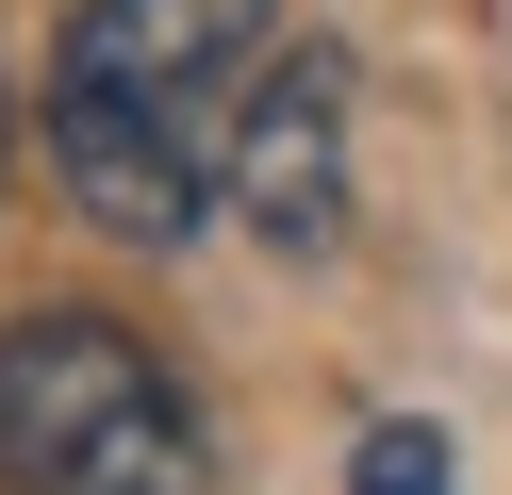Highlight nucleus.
<instances>
[{
    "label": "nucleus",
    "instance_id": "1",
    "mask_svg": "<svg viewBox=\"0 0 512 495\" xmlns=\"http://www.w3.org/2000/svg\"><path fill=\"white\" fill-rule=\"evenodd\" d=\"M281 17L265 0H67L50 33V182L116 231V248H182L232 182V116L265 83Z\"/></svg>",
    "mask_w": 512,
    "mask_h": 495
},
{
    "label": "nucleus",
    "instance_id": "2",
    "mask_svg": "<svg viewBox=\"0 0 512 495\" xmlns=\"http://www.w3.org/2000/svg\"><path fill=\"white\" fill-rule=\"evenodd\" d=\"M0 495H215V413L133 314L0 330Z\"/></svg>",
    "mask_w": 512,
    "mask_h": 495
},
{
    "label": "nucleus",
    "instance_id": "3",
    "mask_svg": "<svg viewBox=\"0 0 512 495\" xmlns=\"http://www.w3.org/2000/svg\"><path fill=\"white\" fill-rule=\"evenodd\" d=\"M215 198H232L265 248H331V215H347V50H331V33H281V50H265Z\"/></svg>",
    "mask_w": 512,
    "mask_h": 495
},
{
    "label": "nucleus",
    "instance_id": "4",
    "mask_svg": "<svg viewBox=\"0 0 512 495\" xmlns=\"http://www.w3.org/2000/svg\"><path fill=\"white\" fill-rule=\"evenodd\" d=\"M347 495H446V429H413V413H380L364 446H347Z\"/></svg>",
    "mask_w": 512,
    "mask_h": 495
},
{
    "label": "nucleus",
    "instance_id": "5",
    "mask_svg": "<svg viewBox=\"0 0 512 495\" xmlns=\"http://www.w3.org/2000/svg\"><path fill=\"white\" fill-rule=\"evenodd\" d=\"M0 149H17V116H0Z\"/></svg>",
    "mask_w": 512,
    "mask_h": 495
}]
</instances>
